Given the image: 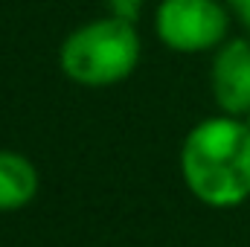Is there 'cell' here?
<instances>
[{"instance_id": "3957f363", "label": "cell", "mask_w": 250, "mask_h": 247, "mask_svg": "<svg viewBox=\"0 0 250 247\" xmlns=\"http://www.w3.org/2000/svg\"><path fill=\"white\" fill-rule=\"evenodd\" d=\"M230 18L221 0H160L154 32L172 53H209L227 38Z\"/></svg>"}, {"instance_id": "5b68a950", "label": "cell", "mask_w": 250, "mask_h": 247, "mask_svg": "<svg viewBox=\"0 0 250 247\" xmlns=\"http://www.w3.org/2000/svg\"><path fill=\"white\" fill-rule=\"evenodd\" d=\"M38 195V169L21 151L0 148V212H18Z\"/></svg>"}, {"instance_id": "ba28073f", "label": "cell", "mask_w": 250, "mask_h": 247, "mask_svg": "<svg viewBox=\"0 0 250 247\" xmlns=\"http://www.w3.org/2000/svg\"><path fill=\"white\" fill-rule=\"evenodd\" d=\"M224 3H227V6H233V9L239 12V9H245V6H248L250 0H224Z\"/></svg>"}, {"instance_id": "8992f818", "label": "cell", "mask_w": 250, "mask_h": 247, "mask_svg": "<svg viewBox=\"0 0 250 247\" xmlns=\"http://www.w3.org/2000/svg\"><path fill=\"white\" fill-rule=\"evenodd\" d=\"M111 15L120 18V21H128V23H137L143 9H146V0H105Z\"/></svg>"}, {"instance_id": "9c48e42d", "label": "cell", "mask_w": 250, "mask_h": 247, "mask_svg": "<svg viewBox=\"0 0 250 247\" xmlns=\"http://www.w3.org/2000/svg\"><path fill=\"white\" fill-rule=\"evenodd\" d=\"M245 125H248V128H250V114H248V117H245Z\"/></svg>"}, {"instance_id": "6da1fadb", "label": "cell", "mask_w": 250, "mask_h": 247, "mask_svg": "<svg viewBox=\"0 0 250 247\" xmlns=\"http://www.w3.org/2000/svg\"><path fill=\"white\" fill-rule=\"evenodd\" d=\"M187 189L212 209H233L250 198V128L239 117L198 123L181 148Z\"/></svg>"}, {"instance_id": "277c9868", "label": "cell", "mask_w": 250, "mask_h": 247, "mask_svg": "<svg viewBox=\"0 0 250 247\" xmlns=\"http://www.w3.org/2000/svg\"><path fill=\"white\" fill-rule=\"evenodd\" d=\"M212 99L227 117L245 120L250 114V41L233 38L215 50Z\"/></svg>"}, {"instance_id": "7a4b0ae2", "label": "cell", "mask_w": 250, "mask_h": 247, "mask_svg": "<svg viewBox=\"0 0 250 247\" xmlns=\"http://www.w3.org/2000/svg\"><path fill=\"white\" fill-rule=\"evenodd\" d=\"M59 64L70 82L84 87H108L125 82L140 64L137 26L114 15L87 21L64 38Z\"/></svg>"}, {"instance_id": "52a82bcc", "label": "cell", "mask_w": 250, "mask_h": 247, "mask_svg": "<svg viewBox=\"0 0 250 247\" xmlns=\"http://www.w3.org/2000/svg\"><path fill=\"white\" fill-rule=\"evenodd\" d=\"M239 18L245 21V26H248V32H250V3L245 6V9H239Z\"/></svg>"}]
</instances>
